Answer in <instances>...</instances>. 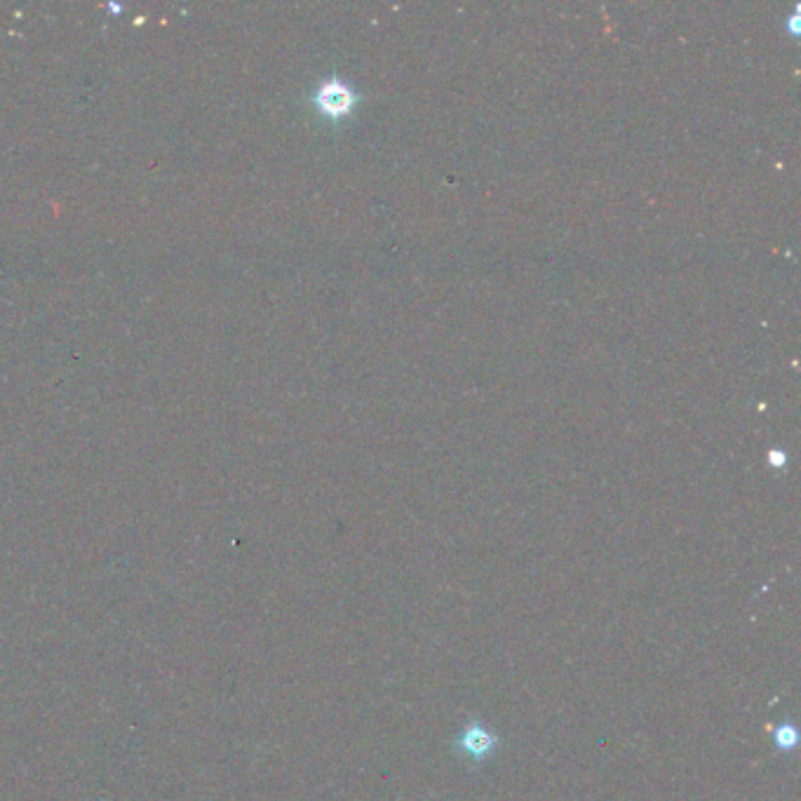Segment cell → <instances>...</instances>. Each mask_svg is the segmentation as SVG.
Wrapping results in <instances>:
<instances>
[{
	"mask_svg": "<svg viewBox=\"0 0 801 801\" xmlns=\"http://www.w3.org/2000/svg\"><path fill=\"white\" fill-rule=\"evenodd\" d=\"M461 752H466L473 759H487L496 747V738L484 729V726H468L459 738Z\"/></svg>",
	"mask_w": 801,
	"mask_h": 801,
	"instance_id": "7a4b0ae2",
	"label": "cell"
},
{
	"mask_svg": "<svg viewBox=\"0 0 801 801\" xmlns=\"http://www.w3.org/2000/svg\"><path fill=\"white\" fill-rule=\"evenodd\" d=\"M315 102L327 116H346V113L355 106V94L348 85H343L341 80H327L325 85L320 87L318 94H315Z\"/></svg>",
	"mask_w": 801,
	"mask_h": 801,
	"instance_id": "6da1fadb",
	"label": "cell"
}]
</instances>
